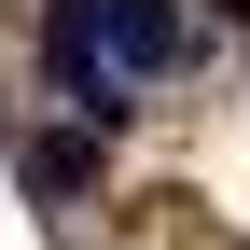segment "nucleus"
<instances>
[{
	"label": "nucleus",
	"instance_id": "nucleus-1",
	"mask_svg": "<svg viewBox=\"0 0 250 250\" xmlns=\"http://www.w3.org/2000/svg\"><path fill=\"white\" fill-rule=\"evenodd\" d=\"M98 56H111V83L181 70V0H98Z\"/></svg>",
	"mask_w": 250,
	"mask_h": 250
},
{
	"label": "nucleus",
	"instance_id": "nucleus-2",
	"mask_svg": "<svg viewBox=\"0 0 250 250\" xmlns=\"http://www.w3.org/2000/svg\"><path fill=\"white\" fill-rule=\"evenodd\" d=\"M14 181L28 195H83V181H98V139H83V125H42V139H14Z\"/></svg>",
	"mask_w": 250,
	"mask_h": 250
},
{
	"label": "nucleus",
	"instance_id": "nucleus-3",
	"mask_svg": "<svg viewBox=\"0 0 250 250\" xmlns=\"http://www.w3.org/2000/svg\"><path fill=\"white\" fill-rule=\"evenodd\" d=\"M223 14H250V0H223Z\"/></svg>",
	"mask_w": 250,
	"mask_h": 250
}]
</instances>
